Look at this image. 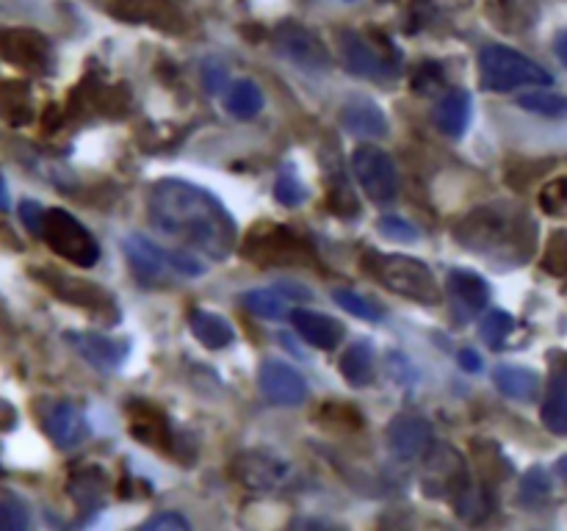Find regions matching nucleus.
Returning <instances> with one entry per match:
<instances>
[{
	"mask_svg": "<svg viewBox=\"0 0 567 531\" xmlns=\"http://www.w3.org/2000/svg\"><path fill=\"white\" fill-rule=\"evenodd\" d=\"M148 208L153 225L183 247L210 260H227L233 254L239 241L236 219L205 188L166 177L150 188Z\"/></svg>",
	"mask_w": 567,
	"mask_h": 531,
	"instance_id": "f257e3e1",
	"label": "nucleus"
},
{
	"mask_svg": "<svg viewBox=\"0 0 567 531\" xmlns=\"http://www.w3.org/2000/svg\"><path fill=\"white\" fill-rule=\"evenodd\" d=\"M454 238L466 249L490 258L526 260L534 249V225L521 208L488 205L477 208L454 227Z\"/></svg>",
	"mask_w": 567,
	"mask_h": 531,
	"instance_id": "f03ea898",
	"label": "nucleus"
},
{
	"mask_svg": "<svg viewBox=\"0 0 567 531\" xmlns=\"http://www.w3.org/2000/svg\"><path fill=\"white\" fill-rule=\"evenodd\" d=\"M241 254L261 269H285V266L310 269V266H318L313 243L291 227L277 225V221H258L244 236Z\"/></svg>",
	"mask_w": 567,
	"mask_h": 531,
	"instance_id": "7ed1b4c3",
	"label": "nucleus"
},
{
	"mask_svg": "<svg viewBox=\"0 0 567 531\" xmlns=\"http://www.w3.org/2000/svg\"><path fill=\"white\" fill-rule=\"evenodd\" d=\"M363 266L377 283H382L404 300L421 302V305H437L443 300L440 285L424 260H415L410 254L366 252Z\"/></svg>",
	"mask_w": 567,
	"mask_h": 531,
	"instance_id": "20e7f679",
	"label": "nucleus"
},
{
	"mask_svg": "<svg viewBox=\"0 0 567 531\" xmlns=\"http://www.w3.org/2000/svg\"><path fill=\"white\" fill-rule=\"evenodd\" d=\"M479 80L488 91H512L521 86H550L554 75L521 51L506 45H488L479 51Z\"/></svg>",
	"mask_w": 567,
	"mask_h": 531,
	"instance_id": "39448f33",
	"label": "nucleus"
},
{
	"mask_svg": "<svg viewBox=\"0 0 567 531\" xmlns=\"http://www.w3.org/2000/svg\"><path fill=\"white\" fill-rule=\"evenodd\" d=\"M31 278L40 280L53 296H58L62 302L75 307H84L86 313L97 318L102 324H117L120 322V307L117 300L108 294L102 285L89 283V280H80L75 274L56 272V269H31Z\"/></svg>",
	"mask_w": 567,
	"mask_h": 531,
	"instance_id": "423d86ee",
	"label": "nucleus"
},
{
	"mask_svg": "<svg viewBox=\"0 0 567 531\" xmlns=\"http://www.w3.org/2000/svg\"><path fill=\"white\" fill-rule=\"evenodd\" d=\"M42 238H45V243L58 254V258H64L73 266L91 269V266L100 260V243H97V238L64 208L45 210Z\"/></svg>",
	"mask_w": 567,
	"mask_h": 531,
	"instance_id": "0eeeda50",
	"label": "nucleus"
},
{
	"mask_svg": "<svg viewBox=\"0 0 567 531\" xmlns=\"http://www.w3.org/2000/svg\"><path fill=\"white\" fill-rule=\"evenodd\" d=\"M338 45L349 73L360 75V78L388 80L402 73V67H399L402 64V53L393 51L391 40H385V36H382V45L374 47L358 31H338Z\"/></svg>",
	"mask_w": 567,
	"mask_h": 531,
	"instance_id": "6e6552de",
	"label": "nucleus"
},
{
	"mask_svg": "<svg viewBox=\"0 0 567 531\" xmlns=\"http://www.w3.org/2000/svg\"><path fill=\"white\" fill-rule=\"evenodd\" d=\"M272 42L280 56L288 58L299 69H307V73H324L332 64V56H329L321 36L316 31L305 29L302 23H296V20H283L272 31Z\"/></svg>",
	"mask_w": 567,
	"mask_h": 531,
	"instance_id": "1a4fd4ad",
	"label": "nucleus"
},
{
	"mask_svg": "<svg viewBox=\"0 0 567 531\" xmlns=\"http://www.w3.org/2000/svg\"><path fill=\"white\" fill-rule=\"evenodd\" d=\"M424 459L426 465L421 487H424L426 496L457 501L468 490V468L462 454L454 452L451 446H432Z\"/></svg>",
	"mask_w": 567,
	"mask_h": 531,
	"instance_id": "9d476101",
	"label": "nucleus"
},
{
	"mask_svg": "<svg viewBox=\"0 0 567 531\" xmlns=\"http://www.w3.org/2000/svg\"><path fill=\"white\" fill-rule=\"evenodd\" d=\"M352 170L358 177L360 188L369 194L374 203H391L399 192V175L396 164L385 150L374 148V144H363L352 153Z\"/></svg>",
	"mask_w": 567,
	"mask_h": 531,
	"instance_id": "9b49d317",
	"label": "nucleus"
},
{
	"mask_svg": "<svg viewBox=\"0 0 567 531\" xmlns=\"http://www.w3.org/2000/svg\"><path fill=\"white\" fill-rule=\"evenodd\" d=\"M233 476L250 490L272 492L288 481L291 463L280 454L266 452V448H252V452L239 454L233 459Z\"/></svg>",
	"mask_w": 567,
	"mask_h": 531,
	"instance_id": "f8f14e48",
	"label": "nucleus"
},
{
	"mask_svg": "<svg viewBox=\"0 0 567 531\" xmlns=\"http://www.w3.org/2000/svg\"><path fill=\"white\" fill-rule=\"evenodd\" d=\"M108 14L122 20V23L155 25V29L166 31V34H183L186 31L183 14L177 12L172 0H111Z\"/></svg>",
	"mask_w": 567,
	"mask_h": 531,
	"instance_id": "ddd939ff",
	"label": "nucleus"
},
{
	"mask_svg": "<svg viewBox=\"0 0 567 531\" xmlns=\"http://www.w3.org/2000/svg\"><path fill=\"white\" fill-rule=\"evenodd\" d=\"M0 51H3V58H7L9 64L31 69V73H45L53 62L51 40H47L45 34H40V31L31 29L3 31Z\"/></svg>",
	"mask_w": 567,
	"mask_h": 531,
	"instance_id": "4468645a",
	"label": "nucleus"
},
{
	"mask_svg": "<svg viewBox=\"0 0 567 531\" xmlns=\"http://www.w3.org/2000/svg\"><path fill=\"white\" fill-rule=\"evenodd\" d=\"M388 448L396 459H404V463H413V459H424L429 454V448L435 446V432H432V424L426 419H418V415H399V419L391 421L385 432Z\"/></svg>",
	"mask_w": 567,
	"mask_h": 531,
	"instance_id": "2eb2a0df",
	"label": "nucleus"
},
{
	"mask_svg": "<svg viewBox=\"0 0 567 531\" xmlns=\"http://www.w3.org/2000/svg\"><path fill=\"white\" fill-rule=\"evenodd\" d=\"M261 390L277 408H299L307 399V382L294 366L283 360H266L261 366Z\"/></svg>",
	"mask_w": 567,
	"mask_h": 531,
	"instance_id": "dca6fc26",
	"label": "nucleus"
},
{
	"mask_svg": "<svg viewBox=\"0 0 567 531\" xmlns=\"http://www.w3.org/2000/svg\"><path fill=\"white\" fill-rule=\"evenodd\" d=\"M69 346L84 357L89 366H95L97 371L111 373L126 362L128 351H131V344L128 340L108 338V335L100 333H67L64 335Z\"/></svg>",
	"mask_w": 567,
	"mask_h": 531,
	"instance_id": "f3484780",
	"label": "nucleus"
},
{
	"mask_svg": "<svg viewBox=\"0 0 567 531\" xmlns=\"http://www.w3.org/2000/svg\"><path fill=\"white\" fill-rule=\"evenodd\" d=\"M128 419H131L128 432L139 443H144L148 448H159V452H170L175 435H172L170 419L159 408L148 402H131L128 404Z\"/></svg>",
	"mask_w": 567,
	"mask_h": 531,
	"instance_id": "a211bd4d",
	"label": "nucleus"
},
{
	"mask_svg": "<svg viewBox=\"0 0 567 531\" xmlns=\"http://www.w3.org/2000/svg\"><path fill=\"white\" fill-rule=\"evenodd\" d=\"M340 124L352 137L366 139H382L391 130L385 111L371 97H352V100L344 102V108H340Z\"/></svg>",
	"mask_w": 567,
	"mask_h": 531,
	"instance_id": "6ab92c4d",
	"label": "nucleus"
},
{
	"mask_svg": "<svg viewBox=\"0 0 567 531\" xmlns=\"http://www.w3.org/2000/svg\"><path fill=\"white\" fill-rule=\"evenodd\" d=\"M288 318L305 344L316 346V349H324V351L338 349L344 335H347V329H344V324H340L338 318L324 316V313H316V311H305V307L291 311Z\"/></svg>",
	"mask_w": 567,
	"mask_h": 531,
	"instance_id": "aec40b11",
	"label": "nucleus"
},
{
	"mask_svg": "<svg viewBox=\"0 0 567 531\" xmlns=\"http://www.w3.org/2000/svg\"><path fill=\"white\" fill-rule=\"evenodd\" d=\"M45 432L51 435V441L58 448H73L89 435V426H86L84 413H80L78 404L73 402H53L45 413Z\"/></svg>",
	"mask_w": 567,
	"mask_h": 531,
	"instance_id": "412c9836",
	"label": "nucleus"
},
{
	"mask_svg": "<svg viewBox=\"0 0 567 531\" xmlns=\"http://www.w3.org/2000/svg\"><path fill=\"white\" fill-rule=\"evenodd\" d=\"M126 254L128 260H131L133 274H137L139 283L144 285L161 283L166 274V266H172L170 254L161 247H155L148 236H139V232L126 238Z\"/></svg>",
	"mask_w": 567,
	"mask_h": 531,
	"instance_id": "4be33fe9",
	"label": "nucleus"
},
{
	"mask_svg": "<svg viewBox=\"0 0 567 531\" xmlns=\"http://www.w3.org/2000/svg\"><path fill=\"white\" fill-rule=\"evenodd\" d=\"M446 289L448 296L454 300V305H457V311L466 318H473L479 311L488 307L490 285L484 283L479 274L466 272V269H454V272H448Z\"/></svg>",
	"mask_w": 567,
	"mask_h": 531,
	"instance_id": "5701e85b",
	"label": "nucleus"
},
{
	"mask_svg": "<svg viewBox=\"0 0 567 531\" xmlns=\"http://www.w3.org/2000/svg\"><path fill=\"white\" fill-rule=\"evenodd\" d=\"M539 419H543V426L550 435L567 437V368H556L554 371Z\"/></svg>",
	"mask_w": 567,
	"mask_h": 531,
	"instance_id": "b1692460",
	"label": "nucleus"
},
{
	"mask_svg": "<svg viewBox=\"0 0 567 531\" xmlns=\"http://www.w3.org/2000/svg\"><path fill=\"white\" fill-rule=\"evenodd\" d=\"M435 122L446 137H462L468 122H471V95H468L466 89L448 91V95L437 102Z\"/></svg>",
	"mask_w": 567,
	"mask_h": 531,
	"instance_id": "393cba45",
	"label": "nucleus"
},
{
	"mask_svg": "<svg viewBox=\"0 0 567 531\" xmlns=\"http://www.w3.org/2000/svg\"><path fill=\"white\" fill-rule=\"evenodd\" d=\"M493 382L501 393L517 399V402H528L539 393V373L532 368L510 366V362H501L493 368Z\"/></svg>",
	"mask_w": 567,
	"mask_h": 531,
	"instance_id": "a878e982",
	"label": "nucleus"
},
{
	"mask_svg": "<svg viewBox=\"0 0 567 531\" xmlns=\"http://www.w3.org/2000/svg\"><path fill=\"white\" fill-rule=\"evenodd\" d=\"M188 324H192L194 338L203 346H208V349H225V346H230L236 340L233 324L210 311H199L197 307V311H192V316H188Z\"/></svg>",
	"mask_w": 567,
	"mask_h": 531,
	"instance_id": "bb28decb",
	"label": "nucleus"
},
{
	"mask_svg": "<svg viewBox=\"0 0 567 531\" xmlns=\"http://www.w3.org/2000/svg\"><path fill=\"white\" fill-rule=\"evenodd\" d=\"M225 108L236 119H255L263 111V91L255 80L244 78L227 86Z\"/></svg>",
	"mask_w": 567,
	"mask_h": 531,
	"instance_id": "cd10ccee",
	"label": "nucleus"
},
{
	"mask_svg": "<svg viewBox=\"0 0 567 531\" xmlns=\"http://www.w3.org/2000/svg\"><path fill=\"white\" fill-rule=\"evenodd\" d=\"M374 346L371 340H358L347 349V355L340 357V373L347 377L352 388H366L374 377Z\"/></svg>",
	"mask_w": 567,
	"mask_h": 531,
	"instance_id": "c85d7f7f",
	"label": "nucleus"
},
{
	"mask_svg": "<svg viewBox=\"0 0 567 531\" xmlns=\"http://www.w3.org/2000/svg\"><path fill=\"white\" fill-rule=\"evenodd\" d=\"M247 311L258 318H266V322H277V318L291 316L288 313V296L283 294L280 289H255V291H247L241 296Z\"/></svg>",
	"mask_w": 567,
	"mask_h": 531,
	"instance_id": "c756f323",
	"label": "nucleus"
},
{
	"mask_svg": "<svg viewBox=\"0 0 567 531\" xmlns=\"http://www.w3.org/2000/svg\"><path fill=\"white\" fill-rule=\"evenodd\" d=\"M102 490H106V476L100 468H86L73 474L69 479V496L78 501L80 509H95L102 503Z\"/></svg>",
	"mask_w": 567,
	"mask_h": 531,
	"instance_id": "7c9ffc66",
	"label": "nucleus"
},
{
	"mask_svg": "<svg viewBox=\"0 0 567 531\" xmlns=\"http://www.w3.org/2000/svg\"><path fill=\"white\" fill-rule=\"evenodd\" d=\"M3 117L9 124L20 128L34 119V100H31V86L29 84H14L9 80L3 86Z\"/></svg>",
	"mask_w": 567,
	"mask_h": 531,
	"instance_id": "2f4dec72",
	"label": "nucleus"
},
{
	"mask_svg": "<svg viewBox=\"0 0 567 531\" xmlns=\"http://www.w3.org/2000/svg\"><path fill=\"white\" fill-rule=\"evenodd\" d=\"M327 208L340 219H355L360 214V203L349 186V177L340 170H335V177L327 181Z\"/></svg>",
	"mask_w": 567,
	"mask_h": 531,
	"instance_id": "473e14b6",
	"label": "nucleus"
},
{
	"mask_svg": "<svg viewBox=\"0 0 567 531\" xmlns=\"http://www.w3.org/2000/svg\"><path fill=\"white\" fill-rule=\"evenodd\" d=\"M517 106L528 113H537L545 119H565L567 117V97L556 91H532L517 100Z\"/></svg>",
	"mask_w": 567,
	"mask_h": 531,
	"instance_id": "72a5a7b5",
	"label": "nucleus"
},
{
	"mask_svg": "<svg viewBox=\"0 0 567 531\" xmlns=\"http://www.w3.org/2000/svg\"><path fill=\"white\" fill-rule=\"evenodd\" d=\"M543 269L550 278H567V230L550 232L543 252Z\"/></svg>",
	"mask_w": 567,
	"mask_h": 531,
	"instance_id": "f704fd0d",
	"label": "nucleus"
},
{
	"mask_svg": "<svg viewBox=\"0 0 567 531\" xmlns=\"http://www.w3.org/2000/svg\"><path fill=\"white\" fill-rule=\"evenodd\" d=\"M332 300L338 302L344 311L352 313V316L363 318V322H382V318H385V313H382L374 302H369L366 296H360L358 291H352V289L332 291Z\"/></svg>",
	"mask_w": 567,
	"mask_h": 531,
	"instance_id": "c9c22d12",
	"label": "nucleus"
},
{
	"mask_svg": "<svg viewBox=\"0 0 567 531\" xmlns=\"http://www.w3.org/2000/svg\"><path fill=\"white\" fill-rule=\"evenodd\" d=\"M512 329H515V318L506 311H490L482 318V340L490 349H501L504 340L512 335Z\"/></svg>",
	"mask_w": 567,
	"mask_h": 531,
	"instance_id": "e433bc0d",
	"label": "nucleus"
},
{
	"mask_svg": "<svg viewBox=\"0 0 567 531\" xmlns=\"http://www.w3.org/2000/svg\"><path fill=\"white\" fill-rule=\"evenodd\" d=\"M550 496V479L543 468H532L521 481V492H517V501L526 503V507H537L545 498Z\"/></svg>",
	"mask_w": 567,
	"mask_h": 531,
	"instance_id": "4c0bfd02",
	"label": "nucleus"
},
{
	"mask_svg": "<svg viewBox=\"0 0 567 531\" xmlns=\"http://www.w3.org/2000/svg\"><path fill=\"white\" fill-rule=\"evenodd\" d=\"M0 525L7 531H25L31 525L29 507H25L23 498H18L14 492H7L3 501H0Z\"/></svg>",
	"mask_w": 567,
	"mask_h": 531,
	"instance_id": "58836bf2",
	"label": "nucleus"
},
{
	"mask_svg": "<svg viewBox=\"0 0 567 531\" xmlns=\"http://www.w3.org/2000/svg\"><path fill=\"white\" fill-rule=\"evenodd\" d=\"M274 197H277V203L285 205V208H299L307 199V188L302 186V181L294 172H280L277 183H274Z\"/></svg>",
	"mask_w": 567,
	"mask_h": 531,
	"instance_id": "ea45409f",
	"label": "nucleus"
},
{
	"mask_svg": "<svg viewBox=\"0 0 567 531\" xmlns=\"http://www.w3.org/2000/svg\"><path fill=\"white\" fill-rule=\"evenodd\" d=\"M321 421L327 426L347 430V432L360 430V426H363V415H360L355 408H349V404H324Z\"/></svg>",
	"mask_w": 567,
	"mask_h": 531,
	"instance_id": "a19ab883",
	"label": "nucleus"
},
{
	"mask_svg": "<svg viewBox=\"0 0 567 531\" xmlns=\"http://www.w3.org/2000/svg\"><path fill=\"white\" fill-rule=\"evenodd\" d=\"M539 208L545 214H561L567 208V175L545 183L543 192H539Z\"/></svg>",
	"mask_w": 567,
	"mask_h": 531,
	"instance_id": "79ce46f5",
	"label": "nucleus"
},
{
	"mask_svg": "<svg viewBox=\"0 0 567 531\" xmlns=\"http://www.w3.org/2000/svg\"><path fill=\"white\" fill-rule=\"evenodd\" d=\"M377 227H380L382 236L391 238V241H415V238H418V230H415L407 219H399V216H382V219L377 221Z\"/></svg>",
	"mask_w": 567,
	"mask_h": 531,
	"instance_id": "37998d69",
	"label": "nucleus"
},
{
	"mask_svg": "<svg viewBox=\"0 0 567 531\" xmlns=\"http://www.w3.org/2000/svg\"><path fill=\"white\" fill-rule=\"evenodd\" d=\"M142 529L144 531H166V529L188 531L192 529V523H188V520L177 512H159V514H153L150 520H144Z\"/></svg>",
	"mask_w": 567,
	"mask_h": 531,
	"instance_id": "c03bdc74",
	"label": "nucleus"
},
{
	"mask_svg": "<svg viewBox=\"0 0 567 531\" xmlns=\"http://www.w3.org/2000/svg\"><path fill=\"white\" fill-rule=\"evenodd\" d=\"M203 84L208 95H219L227 86V67L221 62H208L203 67Z\"/></svg>",
	"mask_w": 567,
	"mask_h": 531,
	"instance_id": "a18cd8bd",
	"label": "nucleus"
},
{
	"mask_svg": "<svg viewBox=\"0 0 567 531\" xmlns=\"http://www.w3.org/2000/svg\"><path fill=\"white\" fill-rule=\"evenodd\" d=\"M20 219H23V225L29 227L34 236H42V221H45V208H42L36 199H25L23 205H20Z\"/></svg>",
	"mask_w": 567,
	"mask_h": 531,
	"instance_id": "49530a36",
	"label": "nucleus"
},
{
	"mask_svg": "<svg viewBox=\"0 0 567 531\" xmlns=\"http://www.w3.org/2000/svg\"><path fill=\"white\" fill-rule=\"evenodd\" d=\"M170 263L175 272L186 274V278H197L205 272V266H199V260L188 252H170Z\"/></svg>",
	"mask_w": 567,
	"mask_h": 531,
	"instance_id": "de8ad7c7",
	"label": "nucleus"
},
{
	"mask_svg": "<svg viewBox=\"0 0 567 531\" xmlns=\"http://www.w3.org/2000/svg\"><path fill=\"white\" fill-rule=\"evenodd\" d=\"M440 84H443V69L437 67V64H424L418 73V78H415V91H424V95H429V91L437 89Z\"/></svg>",
	"mask_w": 567,
	"mask_h": 531,
	"instance_id": "09e8293b",
	"label": "nucleus"
},
{
	"mask_svg": "<svg viewBox=\"0 0 567 531\" xmlns=\"http://www.w3.org/2000/svg\"><path fill=\"white\" fill-rule=\"evenodd\" d=\"M460 366L466 368V371H479V368H482V360H479L477 351L466 349V351H460Z\"/></svg>",
	"mask_w": 567,
	"mask_h": 531,
	"instance_id": "8fccbe9b",
	"label": "nucleus"
},
{
	"mask_svg": "<svg viewBox=\"0 0 567 531\" xmlns=\"http://www.w3.org/2000/svg\"><path fill=\"white\" fill-rule=\"evenodd\" d=\"M554 51H556V56H559V62L565 64V67H567V29H565V31H559V34H556V40H554Z\"/></svg>",
	"mask_w": 567,
	"mask_h": 531,
	"instance_id": "3c124183",
	"label": "nucleus"
},
{
	"mask_svg": "<svg viewBox=\"0 0 567 531\" xmlns=\"http://www.w3.org/2000/svg\"><path fill=\"white\" fill-rule=\"evenodd\" d=\"M556 474H559L561 479L567 481V454H565V457H559V463H556Z\"/></svg>",
	"mask_w": 567,
	"mask_h": 531,
	"instance_id": "603ef678",
	"label": "nucleus"
},
{
	"mask_svg": "<svg viewBox=\"0 0 567 531\" xmlns=\"http://www.w3.org/2000/svg\"><path fill=\"white\" fill-rule=\"evenodd\" d=\"M347 3H352V0H347Z\"/></svg>",
	"mask_w": 567,
	"mask_h": 531,
	"instance_id": "864d4df0",
	"label": "nucleus"
}]
</instances>
